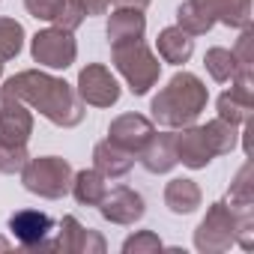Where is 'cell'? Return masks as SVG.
I'll return each mask as SVG.
<instances>
[{"label": "cell", "instance_id": "6da1fadb", "mask_svg": "<svg viewBox=\"0 0 254 254\" xmlns=\"http://www.w3.org/2000/svg\"><path fill=\"white\" fill-rule=\"evenodd\" d=\"M0 96H12V99L24 102L30 111H39L48 123L60 126V129H75L87 114V105L81 102L75 87L66 84L63 78L42 72V69H24V72L12 75L0 87Z\"/></svg>", "mask_w": 254, "mask_h": 254}, {"label": "cell", "instance_id": "7a4b0ae2", "mask_svg": "<svg viewBox=\"0 0 254 254\" xmlns=\"http://www.w3.org/2000/svg\"><path fill=\"white\" fill-rule=\"evenodd\" d=\"M209 102V90L206 84L194 75V72H177L150 102V120L165 126V129H183L191 126Z\"/></svg>", "mask_w": 254, "mask_h": 254}, {"label": "cell", "instance_id": "3957f363", "mask_svg": "<svg viewBox=\"0 0 254 254\" xmlns=\"http://www.w3.org/2000/svg\"><path fill=\"white\" fill-rule=\"evenodd\" d=\"M111 60H114L117 72L126 78V84H129V90L135 96H147L162 78V63L147 48L144 39L126 42V45H111Z\"/></svg>", "mask_w": 254, "mask_h": 254}, {"label": "cell", "instance_id": "277c9868", "mask_svg": "<svg viewBox=\"0 0 254 254\" xmlns=\"http://www.w3.org/2000/svg\"><path fill=\"white\" fill-rule=\"evenodd\" d=\"M72 165L60 156H39V159H27V165L21 168V186L45 200H60L69 194L72 189Z\"/></svg>", "mask_w": 254, "mask_h": 254}, {"label": "cell", "instance_id": "5b68a950", "mask_svg": "<svg viewBox=\"0 0 254 254\" xmlns=\"http://www.w3.org/2000/svg\"><path fill=\"white\" fill-rule=\"evenodd\" d=\"M233 230H236L233 206L227 200H215L194 230V248L200 254H224L230 245H236Z\"/></svg>", "mask_w": 254, "mask_h": 254}, {"label": "cell", "instance_id": "8992f818", "mask_svg": "<svg viewBox=\"0 0 254 254\" xmlns=\"http://www.w3.org/2000/svg\"><path fill=\"white\" fill-rule=\"evenodd\" d=\"M30 57L45 69H69L78 57V42L69 30L45 27L30 39Z\"/></svg>", "mask_w": 254, "mask_h": 254}, {"label": "cell", "instance_id": "52a82bcc", "mask_svg": "<svg viewBox=\"0 0 254 254\" xmlns=\"http://www.w3.org/2000/svg\"><path fill=\"white\" fill-rule=\"evenodd\" d=\"M75 93L81 96L84 105H93V108H111L120 102V84L111 75V69L102 63H87L78 72Z\"/></svg>", "mask_w": 254, "mask_h": 254}, {"label": "cell", "instance_id": "ba28073f", "mask_svg": "<svg viewBox=\"0 0 254 254\" xmlns=\"http://www.w3.org/2000/svg\"><path fill=\"white\" fill-rule=\"evenodd\" d=\"M48 248L51 251H63V254H102L108 245H105L102 233L84 227L75 215H63L57 239H51Z\"/></svg>", "mask_w": 254, "mask_h": 254}, {"label": "cell", "instance_id": "9c48e42d", "mask_svg": "<svg viewBox=\"0 0 254 254\" xmlns=\"http://www.w3.org/2000/svg\"><path fill=\"white\" fill-rule=\"evenodd\" d=\"M33 135V114L24 102L12 96H0V144L27 147Z\"/></svg>", "mask_w": 254, "mask_h": 254}, {"label": "cell", "instance_id": "30bf717a", "mask_svg": "<svg viewBox=\"0 0 254 254\" xmlns=\"http://www.w3.org/2000/svg\"><path fill=\"white\" fill-rule=\"evenodd\" d=\"M96 209L102 212L105 221H111V224H123V227H129V224L141 221L144 212H147L144 197H141L135 189H129V186L108 189V194L102 197V203H99Z\"/></svg>", "mask_w": 254, "mask_h": 254}, {"label": "cell", "instance_id": "8fae6325", "mask_svg": "<svg viewBox=\"0 0 254 254\" xmlns=\"http://www.w3.org/2000/svg\"><path fill=\"white\" fill-rule=\"evenodd\" d=\"M156 123L144 114H120L117 120H111L108 126V141L129 150V153H141L144 144L153 138Z\"/></svg>", "mask_w": 254, "mask_h": 254}, {"label": "cell", "instance_id": "7c38bea8", "mask_svg": "<svg viewBox=\"0 0 254 254\" xmlns=\"http://www.w3.org/2000/svg\"><path fill=\"white\" fill-rule=\"evenodd\" d=\"M9 230L12 236L18 239L21 248L33 251V248H48V233L54 230V221L48 212H39V209H18L9 215Z\"/></svg>", "mask_w": 254, "mask_h": 254}, {"label": "cell", "instance_id": "4fadbf2b", "mask_svg": "<svg viewBox=\"0 0 254 254\" xmlns=\"http://www.w3.org/2000/svg\"><path fill=\"white\" fill-rule=\"evenodd\" d=\"M174 150H177V162H183L191 171H200L215 159V153L203 135V126H194V123L174 132Z\"/></svg>", "mask_w": 254, "mask_h": 254}, {"label": "cell", "instance_id": "5bb4252c", "mask_svg": "<svg viewBox=\"0 0 254 254\" xmlns=\"http://www.w3.org/2000/svg\"><path fill=\"white\" fill-rule=\"evenodd\" d=\"M144 171L150 174H171L180 162H177V150H174V132H153V138L144 144V150L138 153Z\"/></svg>", "mask_w": 254, "mask_h": 254}, {"label": "cell", "instance_id": "9a60e30c", "mask_svg": "<svg viewBox=\"0 0 254 254\" xmlns=\"http://www.w3.org/2000/svg\"><path fill=\"white\" fill-rule=\"evenodd\" d=\"M93 168L105 177V180H120L135 168V153L123 150L111 141H99L93 147Z\"/></svg>", "mask_w": 254, "mask_h": 254}, {"label": "cell", "instance_id": "2e32d148", "mask_svg": "<svg viewBox=\"0 0 254 254\" xmlns=\"http://www.w3.org/2000/svg\"><path fill=\"white\" fill-rule=\"evenodd\" d=\"M105 33H108V42H111V45L138 42V39H144V33H147V18H144V12H138V9H114L111 18H108Z\"/></svg>", "mask_w": 254, "mask_h": 254}, {"label": "cell", "instance_id": "e0dca14e", "mask_svg": "<svg viewBox=\"0 0 254 254\" xmlns=\"http://www.w3.org/2000/svg\"><path fill=\"white\" fill-rule=\"evenodd\" d=\"M177 27L189 36H203L215 27V0H186L177 9Z\"/></svg>", "mask_w": 254, "mask_h": 254}, {"label": "cell", "instance_id": "ac0fdd59", "mask_svg": "<svg viewBox=\"0 0 254 254\" xmlns=\"http://www.w3.org/2000/svg\"><path fill=\"white\" fill-rule=\"evenodd\" d=\"M203 200V191L194 180L189 177H177L165 186V206L174 212V215H191Z\"/></svg>", "mask_w": 254, "mask_h": 254}, {"label": "cell", "instance_id": "d6986e66", "mask_svg": "<svg viewBox=\"0 0 254 254\" xmlns=\"http://www.w3.org/2000/svg\"><path fill=\"white\" fill-rule=\"evenodd\" d=\"M156 48H159V57L171 66H183L191 60L194 54V36H189L186 30H180L177 24L174 27H165L156 39Z\"/></svg>", "mask_w": 254, "mask_h": 254}, {"label": "cell", "instance_id": "ffe728a7", "mask_svg": "<svg viewBox=\"0 0 254 254\" xmlns=\"http://www.w3.org/2000/svg\"><path fill=\"white\" fill-rule=\"evenodd\" d=\"M69 191L81 206H99L102 197L108 194V183L96 168H84V171L72 174V189Z\"/></svg>", "mask_w": 254, "mask_h": 254}, {"label": "cell", "instance_id": "44dd1931", "mask_svg": "<svg viewBox=\"0 0 254 254\" xmlns=\"http://www.w3.org/2000/svg\"><path fill=\"white\" fill-rule=\"evenodd\" d=\"M215 108H218V117L224 120V123H230V126H245L248 120H251V111H254V102H248V99H242L239 93H233V90H224L221 96H218V102H215Z\"/></svg>", "mask_w": 254, "mask_h": 254}, {"label": "cell", "instance_id": "7402d4cb", "mask_svg": "<svg viewBox=\"0 0 254 254\" xmlns=\"http://www.w3.org/2000/svg\"><path fill=\"white\" fill-rule=\"evenodd\" d=\"M203 66H206L209 78L218 81V84H227V81L239 72V63H236L233 51H230V48H221V45H215V48H209V51L203 54Z\"/></svg>", "mask_w": 254, "mask_h": 254}, {"label": "cell", "instance_id": "603a6c76", "mask_svg": "<svg viewBox=\"0 0 254 254\" xmlns=\"http://www.w3.org/2000/svg\"><path fill=\"white\" fill-rule=\"evenodd\" d=\"M203 135H206V141H209V147H212L215 156H227V153H233V150H236V141H239L236 126L224 123L221 117H215V120H209V123L203 126Z\"/></svg>", "mask_w": 254, "mask_h": 254}, {"label": "cell", "instance_id": "cb8c5ba5", "mask_svg": "<svg viewBox=\"0 0 254 254\" xmlns=\"http://www.w3.org/2000/svg\"><path fill=\"white\" fill-rule=\"evenodd\" d=\"M215 21L242 30L251 24V0H215Z\"/></svg>", "mask_w": 254, "mask_h": 254}, {"label": "cell", "instance_id": "d4e9b609", "mask_svg": "<svg viewBox=\"0 0 254 254\" xmlns=\"http://www.w3.org/2000/svg\"><path fill=\"white\" fill-rule=\"evenodd\" d=\"M24 48V27L15 18H0V60H15Z\"/></svg>", "mask_w": 254, "mask_h": 254}, {"label": "cell", "instance_id": "484cf974", "mask_svg": "<svg viewBox=\"0 0 254 254\" xmlns=\"http://www.w3.org/2000/svg\"><path fill=\"white\" fill-rule=\"evenodd\" d=\"M233 206V203H230ZM233 218H236V230H233V239L239 248L251 251L254 248V203H239L233 206Z\"/></svg>", "mask_w": 254, "mask_h": 254}, {"label": "cell", "instance_id": "4316f807", "mask_svg": "<svg viewBox=\"0 0 254 254\" xmlns=\"http://www.w3.org/2000/svg\"><path fill=\"white\" fill-rule=\"evenodd\" d=\"M227 203L239 206V203H254V180H251V162H245L233 183H230V194H227Z\"/></svg>", "mask_w": 254, "mask_h": 254}, {"label": "cell", "instance_id": "83f0119b", "mask_svg": "<svg viewBox=\"0 0 254 254\" xmlns=\"http://www.w3.org/2000/svg\"><path fill=\"white\" fill-rule=\"evenodd\" d=\"M162 248H165V242L153 230H138L135 236L123 242V254H150V251H162Z\"/></svg>", "mask_w": 254, "mask_h": 254}, {"label": "cell", "instance_id": "f1b7e54d", "mask_svg": "<svg viewBox=\"0 0 254 254\" xmlns=\"http://www.w3.org/2000/svg\"><path fill=\"white\" fill-rule=\"evenodd\" d=\"M27 159H30L27 147H9V144H0V174H6V177L21 174V168L27 165Z\"/></svg>", "mask_w": 254, "mask_h": 254}, {"label": "cell", "instance_id": "f546056e", "mask_svg": "<svg viewBox=\"0 0 254 254\" xmlns=\"http://www.w3.org/2000/svg\"><path fill=\"white\" fill-rule=\"evenodd\" d=\"M84 18H87V12L75 3V0H63V6H60V12H57V18L51 21L54 27H60V30H69V33H75L81 24H84Z\"/></svg>", "mask_w": 254, "mask_h": 254}, {"label": "cell", "instance_id": "4dcf8cb0", "mask_svg": "<svg viewBox=\"0 0 254 254\" xmlns=\"http://www.w3.org/2000/svg\"><path fill=\"white\" fill-rule=\"evenodd\" d=\"M251 45H254V30L248 24V27H242V33L236 39V48H233V57H236L239 69H254V51H251Z\"/></svg>", "mask_w": 254, "mask_h": 254}, {"label": "cell", "instance_id": "1f68e13d", "mask_svg": "<svg viewBox=\"0 0 254 254\" xmlns=\"http://www.w3.org/2000/svg\"><path fill=\"white\" fill-rule=\"evenodd\" d=\"M24 6L36 21H54L60 6H63V0H24Z\"/></svg>", "mask_w": 254, "mask_h": 254}, {"label": "cell", "instance_id": "d6a6232c", "mask_svg": "<svg viewBox=\"0 0 254 254\" xmlns=\"http://www.w3.org/2000/svg\"><path fill=\"white\" fill-rule=\"evenodd\" d=\"M75 3H78L87 15H105L108 6H111V0H75Z\"/></svg>", "mask_w": 254, "mask_h": 254}, {"label": "cell", "instance_id": "836d02e7", "mask_svg": "<svg viewBox=\"0 0 254 254\" xmlns=\"http://www.w3.org/2000/svg\"><path fill=\"white\" fill-rule=\"evenodd\" d=\"M111 3L117 9H138V12H144L150 6V0H111Z\"/></svg>", "mask_w": 254, "mask_h": 254}, {"label": "cell", "instance_id": "e575fe53", "mask_svg": "<svg viewBox=\"0 0 254 254\" xmlns=\"http://www.w3.org/2000/svg\"><path fill=\"white\" fill-rule=\"evenodd\" d=\"M6 248H12V242H9V239H3V236H0V251H6Z\"/></svg>", "mask_w": 254, "mask_h": 254}, {"label": "cell", "instance_id": "d590c367", "mask_svg": "<svg viewBox=\"0 0 254 254\" xmlns=\"http://www.w3.org/2000/svg\"><path fill=\"white\" fill-rule=\"evenodd\" d=\"M0 75H3V60H0Z\"/></svg>", "mask_w": 254, "mask_h": 254}]
</instances>
